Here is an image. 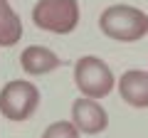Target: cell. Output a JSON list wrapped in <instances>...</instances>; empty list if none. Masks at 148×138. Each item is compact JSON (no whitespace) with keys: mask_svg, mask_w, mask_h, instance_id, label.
<instances>
[{"mask_svg":"<svg viewBox=\"0 0 148 138\" xmlns=\"http://www.w3.org/2000/svg\"><path fill=\"white\" fill-rule=\"evenodd\" d=\"M99 30L116 42H138L148 32V15L133 5H111L101 12Z\"/></svg>","mask_w":148,"mask_h":138,"instance_id":"cell-1","label":"cell"},{"mask_svg":"<svg viewBox=\"0 0 148 138\" xmlns=\"http://www.w3.org/2000/svg\"><path fill=\"white\" fill-rule=\"evenodd\" d=\"M32 22L52 35H69L79 25L77 0H37L32 8Z\"/></svg>","mask_w":148,"mask_h":138,"instance_id":"cell-2","label":"cell"},{"mask_svg":"<svg viewBox=\"0 0 148 138\" xmlns=\"http://www.w3.org/2000/svg\"><path fill=\"white\" fill-rule=\"evenodd\" d=\"M114 81L116 79H114V72L109 69V64L94 54H86V57L77 59V64H74V84L84 99L96 101L109 96L114 89Z\"/></svg>","mask_w":148,"mask_h":138,"instance_id":"cell-3","label":"cell"},{"mask_svg":"<svg viewBox=\"0 0 148 138\" xmlns=\"http://www.w3.org/2000/svg\"><path fill=\"white\" fill-rule=\"evenodd\" d=\"M40 106V89L32 81L12 79L0 89V113L8 121H27Z\"/></svg>","mask_w":148,"mask_h":138,"instance_id":"cell-4","label":"cell"},{"mask_svg":"<svg viewBox=\"0 0 148 138\" xmlns=\"http://www.w3.org/2000/svg\"><path fill=\"white\" fill-rule=\"evenodd\" d=\"M72 123L77 126V131L84 136H96V133L106 131L109 126V113L94 99H77L72 104Z\"/></svg>","mask_w":148,"mask_h":138,"instance_id":"cell-5","label":"cell"},{"mask_svg":"<svg viewBox=\"0 0 148 138\" xmlns=\"http://www.w3.org/2000/svg\"><path fill=\"white\" fill-rule=\"evenodd\" d=\"M119 94L133 109H148V72L128 69L119 79Z\"/></svg>","mask_w":148,"mask_h":138,"instance_id":"cell-6","label":"cell"},{"mask_svg":"<svg viewBox=\"0 0 148 138\" xmlns=\"http://www.w3.org/2000/svg\"><path fill=\"white\" fill-rule=\"evenodd\" d=\"M59 57L52 52L49 47H40V44H32L25 47L20 54V67L25 69V74L30 77H40V74H49L59 67Z\"/></svg>","mask_w":148,"mask_h":138,"instance_id":"cell-7","label":"cell"},{"mask_svg":"<svg viewBox=\"0 0 148 138\" xmlns=\"http://www.w3.org/2000/svg\"><path fill=\"white\" fill-rule=\"evenodd\" d=\"M22 40L20 15L12 10L8 0H0V47H15Z\"/></svg>","mask_w":148,"mask_h":138,"instance_id":"cell-8","label":"cell"},{"mask_svg":"<svg viewBox=\"0 0 148 138\" xmlns=\"http://www.w3.org/2000/svg\"><path fill=\"white\" fill-rule=\"evenodd\" d=\"M42 138H79V131L72 121H54L45 128Z\"/></svg>","mask_w":148,"mask_h":138,"instance_id":"cell-9","label":"cell"}]
</instances>
